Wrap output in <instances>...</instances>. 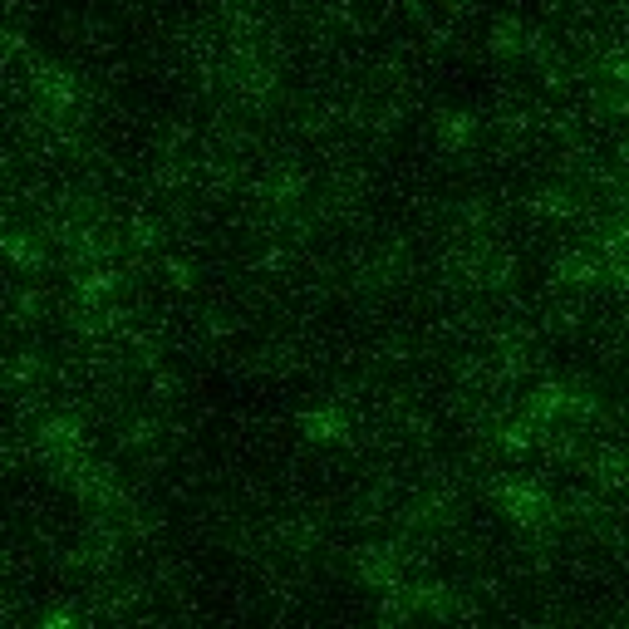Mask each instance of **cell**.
Listing matches in <instances>:
<instances>
[{
  "label": "cell",
  "instance_id": "2",
  "mask_svg": "<svg viewBox=\"0 0 629 629\" xmlns=\"http://www.w3.org/2000/svg\"><path fill=\"white\" fill-rule=\"evenodd\" d=\"M300 428H305V438L330 443V438L349 433V418H344L340 408H315V413H305V418H300Z\"/></svg>",
  "mask_w": 629,
  "mask_h": 629
},
{
  "label": "cell",
  "instance_id": "1",
  "mask_svg": "<svg viewBox=\"0 0 629 629\" xmlns=\"http://www.w3.org/2000/svg\"><path fill=\"white\" fill-rule=\"evenodd\" d=\"M0 246H5V256H10L15 266H25V271H40V266H45V241H40L35 231H5Z\"/></svg>",
  "mask_w": 629,
  "mask_h": 629
},
{
  "label": "cell",
  "instance_id": "3",
  "mask_svg": "<svg viewBox=\"0 0 629 629\" xmlns=\"http://www.w3.org/2000/svg\"><path fill=\"white\" fill-rule=\"evenodd\" d=\"M472 138H477V118H472V114H462V109H458V114L438 118V143H443L448 153H462Z\"/></svg>",
  "mask_w": 629,
  "mask_h": 629
}]
</instances>
